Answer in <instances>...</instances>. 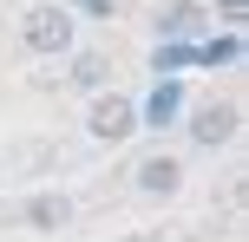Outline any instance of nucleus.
Instances as JSON below:
<instances>
[{
	"label": "nucleus",
	"mask_w": 249,
	"mask_h": 242,
	"mask_svg": "<svg viewBox=\"0 0 249 242\" xmlns=\"http://www.w3.org/2000/svg\"><path fill=\"white\" fill-rule=\"evenodd\" d=\"M79 13H99V20H112V0H72Z\"/></svg>",
	"instance_id": "nucleus-11"
},
{
	"label": "nucleus",
	"mask_w": 249,
	"mask_h": 242,
	"mask_svg": "<svg viewBox=\"0 0 249 242\" xmlns=\"http://www.w3.org/2000/svg\"><path fill=\"white\" fill-rule=\"evenodd\" d=\"M236 105H197L190 112V144H203V151H216V144H230L236 138Z\"/></svg>",
	"instance_id": "nucleus-4"
},
{
	"label": "nucleus",
	"mask_w": 249,
	"mask_h": 242,
	"mask_svg": "<svg viewBox=\"0 0 249 242\" xmlns=\"http://www.w3.org/2000/svg\"><path fill=\"white\" fill-rule=\"evenodd\" d=\"M190 33H197V13H190V7H171L158 20V39H190Z\"/></svg>",
	"instance_id": "nucleus-10"
},
{
	"label": "nucleus",
	"mask_w": 249,
	"mask_h": 242,
	"mask_svg": "<svg viewBox=\"0 0 249 242\" xmlns=\"http://www.w3.org/2000/svg\"><path fill=\"white\" fill-rule=\"evenodd\" d=\"M177 118H184V85H177V79H158V85H151V98L138 105V125L164 131V125H177Z\"/></svg>",
	"instance_id": "nucleus-6"
},
{
	"label": "nucleus",
	"mask_w": 249,
	"mask_h": 242,
	"mask_svg": "<svg viewBox=\"0 0 249 242\" xmlns=\"http://www.w3.org/2000/svg\"><path fill=\"white\" fill-rule=\"evenodd\" d=\"M197 59V46H184V39H158V52H151V72H177V65H190Z\"/></svg>",
	"instance_id": "nucleus-8"
},
{
	"label": "nucleus",
	"mask_w": 249,
	"mask_h": 242,
	"mask_svg": "<svg viewBox=\"0 0 249 242\" xmlns=\"http://www.w3.org/2000/svg\"><path fill=\"white\" fill-rule=\"evenodd\" d=\"M131 183H138V196H177L184 190V164H177L171 151H151V157H138Z\"/></svg>",
	"instance_id": "nucleus-3"
},
{
	"label": "nucleus",
	"mask_w": 249,
	"mask_h": 242,
	"mask_svg": "<svg viewBox=\"0 0 249 242\" xmlns=\"http://www.w3.org/2000/svg\"><path fill=\"white\" fill-rule=\"evenodd\" d=\"M105 79H112V59L105 52H79L72 59V85L79 92H105Z\"/></svg>",
	"instance_id": "nucleus-7"
},
{
	"label": "nucleus",
	"mask_w": 249,
	"mask_h": 242,
	"mask_svg": "<svg viewBox=\"0 0 249 242\" xmlns=\"http://www.w3.org/2000/svg\"><path fill=\"white\" fill-rule=\"evenodd\" d=\"M20 216H26V229L53 236V229H66V223H72V196H66V190H33Z\"/></svg>",
	"instance_id": "nucleus-5"
},
{
	"label": "nucleus",
	"mask_w": 249,
	"mask_h": 242,
	"mask_svg": "<svg viewBox=\"0 0 249 242\" xmlns=\"http://www.w3.org/2000/svg\"><path fill=\"white\" fill-rule=\"evenodd\" d=\"M197 59H203V65H236V59H243V39H236V33H216V39L197 46Z\"/></svg>",
	"instance_id": "nucleus-9"
},
{
	"label": "nucleus",
	"mask_w": 249,
	"mask_h": 242,
	"mask_svg": "<svg viewBox=\"0 0 249 242\" xmlns=\"http://www.w3.org/2000/svg\"><path fill=\"white\" fill-rule=\"evenodd\" d=\"M20 46L39 52V59H59V52H72V7L66 0H46V7H33L20 20Z\"/></svg>",
	"instance_id": "nucleus-1"
},
{
	"label": "nucleus",
	"mask_w": 249,
	"mask_h": 242,
	"mask_svg": "<svg viewBox=\"0 0 249 242\" xmlns=\"http://www.w3.org/2000/svg\"><path fill=\"white\" fill-rule=\"evenodd\" d=\"M86 131H92L99 144H124V138L138 131V105H131V98H118V92H99V98H92Z\"/></svg>",
	"instance_id": "nucleus-2"
},
{
	"label": "nucleus",
	"mask_w": 249,
	"mask_h": 242,
	"mask_svg": "<svg viewBox=\"0 0 249 242\" xmlns=\"http://www.w3.org/2000/svg\"><path fill=\"white\" fill-rule=\"evenodd\" d=\"M223 20H243V0H223Z\"/></svg>",
	"instance_id": "nucleus-12"
}]
</instances>
